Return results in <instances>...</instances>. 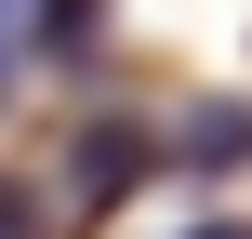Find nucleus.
I'll return each mask as SVG.
<instances>
[{"label": "nucleus", "mask_w": 252, "mask_h": 239, "mask_svg": "<svg viewBox=\"0 0 252 239\" xmlns=\"http://www.w3.org/2000/svg\"><path fill=\"white\" fill-rule=\"evenodd\" d=\"M186 239H252V226H239V213H213V226H186Z\"/></svg>", "instance_id": "5"}, {"label": "nucleus", "mask_w": 252, "mask_h": 239, "mask_svg": "<svg viewBox=\"0 0 252 239\" xmlns=\"http://www.w3.org/2000/svg\"><path fill=\"white\" fill-rule=\"evenodd\" d=\"M27 53L93 67V53H106V0H27Z\"/></svg>", "instance_id": "3"}, {"label": "nucleus", "mask_w": 252, "mask_h": 239, "mask_svg": "<svg viewBox=\"0 0 252 239\" xmlns=\"http://www.w3.org/2000/svg\"><path fill=\"white\" fill-rule=\"evenodd\" d=\"M173 160H186L199 186H213V173H239V160H252V93H213V106H186Z\"/></svg>", "instance_id": "2"}, {"label": "nucleus", "mask_w": 252, "mask_h": 239, "mask_svg": "<svg viewBox=\"0 0 252 239\" xmlns=\"http://www.w3.org/2000/svg\"><path fill=\"white\" fill-rule=\"evenodd\" d=\"M146 173H159V133L146 120H80V146H66V186L80 200H133Z\"/></svg>", "instance_id": "1"}, {"label": "nucleus", "mask_w": 252, "mask_h": 239, "mask_svg": "<svg viewBox=\"0 0 252 239\" xmlns=\"http://www.w3.org/2000/svg\"><path fill=\"white\" fill-rule=\"evenodd\" d=\"M0 239H40V200L27 186H0Z\"/></svg>", "instance_id": "4"}]
</instances>
